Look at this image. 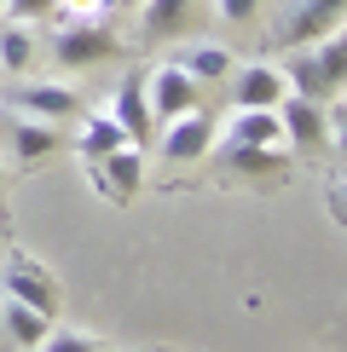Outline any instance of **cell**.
<instances>
[{"label": "cell", "instance_id": "obj_2", "mask_svg": "<svg viewBox=\"0 0 347 352\" xmlns=\"http://www.w3.org/2000/svg\"><path fill=\"white\" fill-rule=\"evenodd\" d=\"M145 98H151L156 122H174V116H185V110L202 104V81L185 76V64H162V69L145 76Z\"/></svg>", "mask_w": 347, "mask_h": 352}, {"label": "cell", "instance_id": "obj_16", "mask_svg": "<svg viewBox=\"0 0 347 352\" xmlns=\"http://www.w3.org/2000/svg\"><path fill=\"white\" fill-rule=\"evenodd\" d=\"M12 151H18V162H41V156H52L58 151V133L52 127H41V122H18L12 127Z\"/></svg>", "mask_w": 347, "mask_h": 352}, {"label": "cell", "instance_id": "obj_10", "mask_svg": "<svg viewBox=\"0 0 347 352\" xmlns=\"http://www.w3.org/2000/svg\"><path fill=\"white\" fill-rule=\"evenodd\" d=\"M18 104H23L29 116H41V122H70V116H81V98L70 93V87H52V81L23 87V93H18Z\"/></svg>", "mask_w": 347, "mask_h": 352}, {"label": "cell", "instance_id": "obj_3", "mask_svg": "<svg viewBox=\"0 0 347 352\" xmlns=\"http://www.w3.org/2000/svg\"><path fill=\"white\" fill-rule=\"evenodd\" d=\"M278 127H284V139L295 144V151H324V144H330L324 104H313V98H301V93H284L278 98Z\"/></svg>", "mask_w": 347, "mask_h": 352}, {"label": "cell", "instance_id": "obj_20", "mask_svg": "<svg viewBox=\"0 0 347 352\" xmlns=\"http://www.w3.org/2000/svg\"><path fill=\"white\" fill-rule=\"evenodd\" d=\"M47 352H105L93 341V335H76V329H47V341H41Z\"/></svg>", "mask_w": 347, "mask_h": 352}, {"label": "cell", "instance_id": "obj_21", "mask_svg": "<svg viewBox=\"0 0 347 352\" xmlns=\"http://www.w3.org/2000/svg\"><path fill=\"white\" fill-rule=\"evenodd\" d=\"M255 12H260V0H220L226 23H255Z\"/></svg>", "mask_w": 347, "mask_h": 352}, {"label": "cell", "instance_id": "obj_6", "mask_svg": "<svg viewBox=\"0 0 347 352\" xmlns=\"http://www.w3.org/2000/svg\"><path fill=\"white\" fill-rule=\"evenodd\" d=\"M336 23H347V0H301L278 29V47H313L318 35H330Z\"/></svg>", "mask_w": 347, "mask_h": 352}, {"label": "cell", "instance_id": "obj_13", "mask_svg": "<svg viewBox=\"0 0 347 352\" xmlns=\"http://www.w3.org/2000/svg\"><path fill=\"white\" fill-rule=\"evenodd\" d=\"M35 64V35H29V23H0V76H23V69Z\"/></svg>", "mask_w": 347, "mask_h": 352}, {"label": "cell", "instance_id": "obj_17", "mask_svg": "<svg viewBox=\"0 0 347 352\" xmlns=\"http://www.w3.org/2000/svg\"><path fill=\"white\" fill-rule=\"evenodd\" d=\"M180 64H185V76H191V81H220V76H231V52H226V47H191Z\"/></svg>", "mask_w": 347, "mask_h": 352}, {"label": "cell", "instance_id": "obj_12", "mask_svg": "<svg viewBox=\"0 0 347 352\" xmlns=\"http://www.w3.org/2000/svg\"><path fill=\"white\" fill-rule=\"evenodd\" d=\"M185 18H191V0H139V29L145 35H180Z\"/></svg>", "mask_w": 347, "mask_h": 352}, {"label": "cell", "instance_id": "obj_11", "mask_svg": "<svg viewBox=\"0 0 347 352\" xmlns=\"http://www.w3.org/2000/svg\"><path fill=\"white\" fill-rule=\"evenodd\" d=\"M284 127H278V110H238L231 116V133L226 144H278Z\"/></svg>", "mask_w": 347, "mask_h": 352}, {"label": "cell", "instance_id": "obj_19", "mask_svg": "<svg viewBox=\"0 0 347 352\" xmlns=\"http://www.w3.org/2000/svg\"><path fill=\"white\" fill-rule=\"evenodd\" d=\"M58 6H64V0H0V18H12V23H47V18H58Z\"/></svg>", "mask_w": 347, "mask_h": 352}, {"label": "cell", "instance_id": "obj_23", "mask_svg": "<svg viewBox=\"0 0 347 352\" xmlns=\"http://www.w3.org/2000/svg\"><path fill=\"white\" fill-rule=\"evenodd\" d=\"M330 208H336V219H341V226H347V179L336 185V197H330Z\"/></svg>", "mask_w": 347, "mask_h": 352}, {"label": "cell", "instance_id": "obj_24", "mask_svg": "<svg viewBox=\"0 0 347 352\" xmlns=\"http://www.w3.org/2000/svg\"><path fill=\"white\" fill-rule=\"evenodd\" d=\"M105 6H116V12H122V6H139V0H105Z\"/></svg>", "mask_w": 347, "mask_h": 352}, {"label": "cell", "instance_id": "obj_25", "mask_svg": "<svg viewBox=\"0 0 347 352\" xmlns=\"http://www.w3.org/2000/svg\"><path fill=\"white\" fill-rule=\"evenodd\" d=\"M0 139H6V122H0Z\"/></svg>", "mask_w": 347, "mask_h": 352}, {"label": "cell", "instance_id": "obj_22", "mask_svg": "<svg viewBox=\"0 0 347 352\" xmlns=\"http://www.w3.org/2000/svg\"><path fill=\"white\" fill-rule=\"evenodd\" d=\"M330 144H336V156H341V168H347V110L330 116Z\"/></svg>", "mask_w": 347, "mask_h": 352}, {"label": "cell", "instance_id": "obj_1", "mask_svg": "<svg viewBox=\"0 0 347 352\" xmlns=\"http://www.w3.org/2000/svg\"><path fill=\"white\" fill-rule=\"evenodd\" d=\"M122 47H116V29H105L98 18H70L64 29H52V58L70 69H87V64H105V58H116Z\"/></svg>", "mask_w": 347, "mask_h": 352}, {"label": "cell", "instance_id": "obj_18", "mask_svg": "<svg viewBox=\"0 0 347 352\" xmlns=\"http://www.w3.org/2000/svg\"><path fill=\"white\" fill-rule=\"evenodd\" d=\"M226 168L260 173V168H284V156H278V144H226Z\"/></svg>", "mask_w": 347, "mask_h": 352}, {"label": "cell", "instance_id": "obj_15", "mask_svg": "<svg viewBox=\"0 0 347 352\" xmlns=\"http://www.w3.org/2000/svg\"><path fill=\"white\" fill-rule=\"evenodd\" d=\"M116 144H127V133L116 127V116H87V122H81V139H76V151L87 156V162H98V156H110Z\"/></svg>", "mask_w": 347, "mask_h": 352}, {"label": "cell", "instance_id": "obj_9", "mask_svg": "<svg viewBox=\"0 0 347 352\" xmlns=\"http://www.w3.org/2000/svg\"><path fill=\"white\" fill-rule=\"evenodd\" d=\"M93 173H98V190H105V197L127 202V197L139 190V173H145V162H139V144H116L110 156H98V162H93Z\"/></svg>", "mask_w": 347, "mask_h": 352}, {"label": "cell", "instance_id": "obj_5", "mask_svg": "<svg viewBox=\"0 0 347 352\" xmlns=\"http://www.w3.org/2000/svg\"><path fill=\"white\" fill-rule=\"evenodd\" d=\"M6 300H23V306H35V312H58V277L41 266V260H29V254H12V266H6Z\"/></svg>", "mask_w": 347, "mask_h": 352}, {"label": "cell", "instance_id": "obj_26", "mask_svg": "<svg viewBox=\"0 0 347 352\" xmlns=\"http://www.w3.org/2000/svg\"><path fill=\"white\" fill-rule=\"evenodd\" d=\"M0 179H6V168H0Z\"/></svg>", "mask_w": 347, "mask_h": 352}, {"label": "cell", "instance_id": "obj_8", "mask_svg": "<svg viewBox=\"0 0 347 352\" xmlns=\"http://www.w3.org/2000/svg\"><path fill=\"white\" fill-rule=\"evenodd\" d=\"M116 127L127 133V144H151V127H156V116H151V98H145V76H127L122 87H116Z\"/></svg>", "mask_w": 347, "mask_h": 352}, {"label": "cell", "instance_id": "obj_4", "mask_svg": "<svg viewBox=\"0 0 347 352\" xmlns=\"http://www.w3.org/2000/svg\"><path fill=\"white\" fill-rule=\"evenodd\" d=\"M214 139H220V127H214V116L197 104V110H185V116H174V122H168L162 156H168V162H202Z\"/></svg>", "mask_w": 347, "mask_h": 352}, {"label": "cell", "instance_id": "obj_7", "mask_svg": "<svg viewBox=\"0 0 347 352\" xmlns=\"http://www.w3.org/2000/svg\"><path fill=\"white\" fill-rule=\"evenodd\" d=\"M284 93H289L284 69H272V64H249V69L231 76V104H238V110H278Z\"/></svg>", "mask_w": 347, "mask_h": 352}, {"label": "cell", "instance_id": "obj_14", "mask_svg": "<svg viewBox=\"0 0 347 352\" xmlns=\"http://www.w3.org/2000/svg\"><path fill=\"white\" fill-rule=\"evenodd\" d=\"M0 318H6V335L18 346H41V341H47V329H52V318L35 312V306H23V300H6V306H0Z\"/></svg>", "mask_w": 347, "mask_h": 352}]
</instances>
